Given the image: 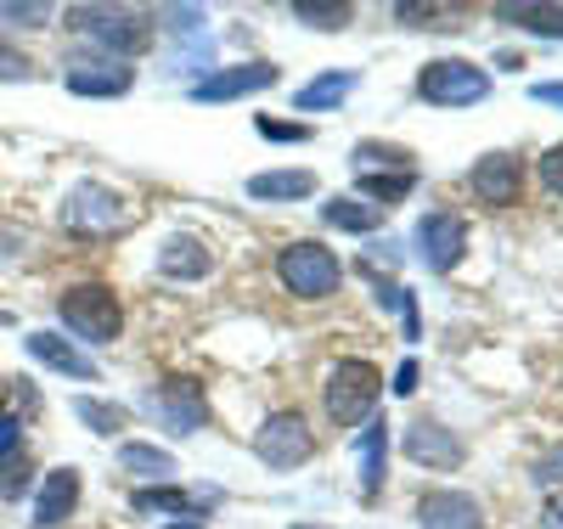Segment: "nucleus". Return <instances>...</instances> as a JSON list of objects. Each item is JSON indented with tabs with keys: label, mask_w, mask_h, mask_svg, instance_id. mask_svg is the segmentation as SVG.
Returning a JSON list of instances; mask_svg holds the SVG:
<instances>
[{
	"label": "nucleus",
	"mask_w": 563,
	"mask_h": 529,
	"mask_svg": "<svg viewBox=\"0 0 563 529\" xmlns=\"http://www.w3.org/2000/svg\"><path fill=\"white\" fill-rule=\"evenodd\" d=\"M119 467H124V473H141V478H158V485H164V478L175 473V456L158 451V445H141V440H135V445L119 451Z\"/></svg>",
	"instance_id": "obj_22"
},
{
	"label": "nucleus",
	"mask_w": 563,
	"mask_h": 529,
	"mask_svg": "<svg viewBox=\"0 0 563 529\" xmlns=\"http://www.w3.org/2000/svg\"><path fill=\"white\" fill-rule=\"evenodd\" d=\"M74 417L90 428V434H119V428H124V406L90 400V395H74Z\"/></svg>",
	"instance_id": "obj_26"
},
{
	"label": "nucleus",
	"mask_w": 563,
	"mask_h": 529,
	"mask_svg": "<svg viewBox=\"0 0 563 529\" xmlns=\"http://www.w3.org/2000/svg\"><path fill=\"white\" fill-rule=\"evenodd\" d=\"M0 79H29V63L12 57V52H0Z\"/></svg>",
	"instance_id": "obj_37"
},
{
	"label": "nucleus",
	"mask_w": 563,
	"mask_h": 529,
	"mask_svg": "<svg viewBox=\"0 0 563 529\" xmlns=\"http://www.w3.org/2000/svg\"><path fill=\"white\" fill-rule=\"evenodd\" d=\"M536 485H563V445H552V451L536 462Z\"/></svg>",
	"instance_id": "obj_32"
},
{
	"label": "nucleus",
	"mask_w": 563,
	"mask_h": 529,
	"mask_svg": "<svg viewBox=\"0 0 563 529\" xmlns=\"http://www.w3.org/2000/svg\"><path fill=\"white\" fill-rule=\"evenodd\" d=\"M462 254H467V225L456 220V214H445V209H434V214H422L417 220V260L429 265V271H456L462 265Z\"/></svg>",
	"instance_id": "obj_9"
},
{
	"label": "nucleus",
	"mask_w": 563,
	"mask_h": 529,
	"mask_svg": "<svg viewBox=\"0 0 563 529\" xmlns=\"http://www.w3.org/2000/svg\"><path fill=\"white\" fill-rule=\"evenodd\" d=\"M400 18L411 29H456L451 18H462V7H400Z\"/></svg>",
	"instance_id": "obj_30"
},
{
	"label": "nucleus",
	"mask_w": 563,
	"mask_h": 529,
	"mask_svg": "<svg viewBox=\"0 0 563 529\" xmlns=\"http://www.w3.org/2000/svg\"><path fill=\"white\" fill-rule=\"evenodd\" d=\"M372 164H395V169H411V153H406V147H384V141H361V147H355V169L366 175Z\"/></svg>",
	"instance_id": "obj_29"
},
{
	"label": "nucleus",
	"mask_w": 563,
	"mask_h": 529,
	"mask_svg": "<svg viewBox=\"0 0 563 529\" xmlns=\"http://www.w3.org/2000/svg\"><path fill=\"white\" fill-rule=\"evenodd\" d=\"M276 276L299 299H327V294H339L344 265H339L333 249H321V243H310V236H305V243H288V249L276 254Z\"/></svg>",
	"instance_id": "obj_5"
},
{
	"label": "nucleus",
	"mask_w": 563,
	"mask_h": 529,
	"mask_svg": "<svg viewBox=\"0 0 563 529\" xmlns=\"http://www.w3.org/2000/svg\"><path fill=\"white\" fill-rule=\"evenodd\" d=\"M378 389H384V372L372 361H339L327 372V417L339 428H361L378 406Z\"/></svg>",
	"instance_id": "obj_4"
},
{
	"label": "nucleus",
	"mask_w": 563,
	"mask_h": 529,
	"mask_svg": "<svg viewBox=\"0 0 563 529\" xmlns=\"http://www.w3.org/2000/svg\"><path fill=\"white\" fill-rule=\"evenodd\" d=\"M406 456L411 462H429V467H456L462 462V440L440 422H411L406 428Z\"/></svg>",
	"instance_id": "obj_16"
},
{
	"label": "nucleus",
	"mask_w": 563,
	"mask_h": 529,
	"mask_svg": "<svg viewBox=\"0 0 563 529\" xmlns=\"http://www.w3.org/2000/svg\"><path fill=\"white\" fill-rule=\"evenodd\" d=\"M29 355L40 361V366H52V372H63V377H79V383H97V361L90 355H79L68 339H57V332H29Z\"/></svg>",
	"instance_id": "obj_15"
},
{
	"label": "nucleus",
	"mask_w": 563,
	"mask_h": 529,
	"mask_svg": "<svg viewBox=\"0 0 563 529\" xmlns=\"http://www.w3.org/2000/svg\"><path fill=\"white\" fill-rule=\"evenodd\" d=\"M169 529H203V518H180V524H169Z\"/></svg>",
	"instance_id": "obj_40"
},
{
	"label": "nucleus",
	"mask_w": 563,
	"mask_h": 529,
	"mask_svg": "<svg viewBox=\"0 0 563 529\" xmlns=\"http://www.w3.org/2000/svg\"><path fill=\"white\" fill-rule=\"evenodd\" d=\"M68 29L85 34V40H97V45H108V57H119V63L153 45V23L141 12H124V7H74Z\"/></svg>",
	"instance_id": "obj_3"
},
{
	"label": "nucleus",
	"mask_w": 563,
	"mask_h": 529,
	"mask_svg": "<svg viewBox=\"0 0 563 529\" xmlns=\"http://www.w3.org/2000/svg\"><path fill=\"white\" fill-rule=\"evenodd\" d=\"M496 18L501 23H512V29H530V34H547V40H563V7H536V0H519V7H496Z\"/></svg>",
	"instance_id": "obj_20"
},
{
	"label": "nucleus",
	"mask_w": 563,
	"mask_h": 529,
	"mask_svg": "<svg viewBox=\"0 0 563 529\" xmlns=\"http://www.w3.org/2000/svg\"><path fill=\"white\" fill-rule=\"evenodd\" d=\"M467 186H474L479 203L512 209V203H519V191H525V164L512 158V153H485V158L474 164V175H467Z\"/></svg>",
	"instance_id": "obj_10"
},
{
	"label": "nucleus",
	"mask_w": 563,
	"mask_h": 529,
	"mask_svg": "<svg viewBox=\"0 0 563 529\" xmlns=\"http://www.w3.org/2000/svg\"><path fill=\"white\" fill-rule=\"evenodd\" d=\"M147 406L153 417L169 422V434H198L203 417H209V400H203V383L198 377H164L158 389H147Z\"/></svg>",
	"instance_id": "obj_8"
},
{
	"label": "nucleus",
	"mask_w": 563,
	"mask_h": 529,
	"mask_svg": "<svg viewBox=\"0 0 563 529\" xmlns=\"http://www.w3.org/2000/svg\"><path fill=\"white\" fill-rule=\"evenodd\" d=\"M355 90V74H321V79H310L299 96H294V108L299 113H321V108H339L344 96Z\"/></svg>",
	"instance_id": "obj_21"
},
{
	"label": "nucleus",
	"mask_w": 563,
	"mask_h": 529,
	"mask_svg": "<svg viewBox=\"0 0 563 529\" xmlns=\"http://www.w3.org/2000/svg\"><path fill=\"white\" fill-rule=\"evenodd\" d=\"M294 18L310 29H350L355 7H344V0H294Z\"/></svg>",
	"instance_id": "obj_25"
},
{
	"label": "nucleus",
	"mask_w": 563,
	"mask_h": 529,
	"mask_svg": "<svg viewBox=\"0 0 563 529\" xmlns=\"http://www.w3.org/2000/svg\"><path fill=\"white\" fill-rule=\"evenodd\" d=\"M23 445V422L18 417H0V456H12Z\"/></svg>",
	"instance_id": "obj_35"
},
{
	"label": "nucleus",
	"mask_w": 563,
	"mask_h": 529,
	"mask_svg": "<svg viewBox=\"0 0 563 529\" xmlns=\"http://www.w3.org/2000/svg\"><path fill=\"white\" fill-rule=\"evenodd\" d=\"M321 220L327 225H339V231H372L384 220V209H372V203H361V198H333L321 209Z\"/></svg>",
	"instance_id": "obj_24"
},
{
	"label": "nucleus",
	"mask_w": 563,
	"mask_h": 529,
	"mask_svg": "<svg viewBox=\"0 0 563 529\" xmlns=\"http://www.w3.org/2000/svg\"><path fill=\"white\" fill-rule=\"evenodd\" d=\"M417 96L429 108H474L490 96V74L479 63H462V57H440L417 74Z\"/></svg>",
	"instance_id": "obj_6"
},
{
	"label": "nucleus",
	"mask_w": 563,
	"mask_h": 529,
	"mask_svg": "<svg viewBox=\"0 0 563 529\" xmlns=\"http://www.w3.org/2000/svg\"><path fill=\"white\" fill-rule=\"evenodd\" d=\"M158 271L175 276V282H198V276L214 271V254H209L203 236H169V243L158 249Z\"/></svg>",
	"instance_id": "obj_17"
},
{
	"label": "nucleus",
	"mask_w": 563,
	"mask_h": 529,
	"mask_svg": "<svg viewBox=\"0 0 563 529\" xmlns=\"http://www.w3.org/2000/svg\"><path fill=\"white\" fill-rule=\"evenodd\" d=\"M198 502L192 496H180V491H169V485H158V491H135V513H192Z\"/></svg>",
	"instance_id": "obj_28"
},
{
	"label": "nucleus",
	"mask_w": 563,
	"mask_h": 529,
	"mask_svg": "<svg viewBox=\"0 0 563 529\" xmlns=\"http://www.w3.org/2000/svg\"><path fill=\"white\" fill-rule=\"evenodd\" d=\"M417 186V169H395V175H361V198H372V209L400 203L406 191Z\"/></svg>",
	"instance_id": "obj_23"
},
{
	"label": "nucleus",
	"mask_w": 563,
	"mask_h": 529,
	"mask_svg": "<svg viewBox=\"0 0 563 529\" xmlns=\"http://www.w3.org/2000/svg\"><path fill=\"white\" fill-rule=\"evenodd\" d=\"M254 456H260L265 467H276V473L310 462V456H316L310 422H305L299 411H271V417L260 422V434H254Z\"/></svg>",
	"instance_id": "obj_7"
},
{
	"label": "nucleus",
	"mask_w": 563,
	"mask_h": 529,
	"mask_svg": "<svg viewBox=\"0 0 563 529\" xmlns=\"http://www.w3.org/2000/svg\"><path fill=\"white\" fill-rule=\"evenodd\" d=\"M0 18L18 23V29H40L45 18H52V7H0Z\"/></svg>",
	"instance_id": "obj_33"
},
{
	"label": "nucleus",
	"mask_w": 563,
	"mask_h": 529,
	"mask_svg": "<svg viewBox=\"0 0 563 529\" xmlns=\"http://www.w3.org/2000/svg\"><path fill=\"white\" fill-rule=\"evenodd\" d=\"M417 524L422 529H485V507L467 491H429L417 502Z\"/></svg>",
	"instance_id": "obj_13"
},
{
	"label": "nucleus",
	"mask_w": 563,
	"mask_h": 529,
	"mask_svg": "<svg viewBox=\"0 0 563 529\" xmlns=\"http://www.w3.org/2000/svg\"><path fill=\"white\" fill-rule=\"evenodd\" d=\"M271 85H276V68L271 63H243V68L203 74L192 85V102H238V96H254V90H271Z\"/></svg>",
	"instance_id": "obj_12"
},
{
	"label": "nucleus",
	"mask_w": 563,
	"mask_h": 529,
	"mask_svg": "<svg viewBox=\"0 0 563 529\" xmlns=\"http://www.w3.org/2000/svg\"><path fill=\"white\" fill-rule=\"evenodd\" d=\"M355 462H361V491H366V496H378V491H384V467H389V422L372 417V422L361 428Z\"/></svg>",
	"instance_id": "obj_18"
},
{
	"label": "nucleus",
	"mask_w": 563,
	"mask_h": 529,
	"mask_svg": "<svg viewBox=\"0 0 563 529\" xmlns=\"http://www.w3.org/2000/svg\"><path fill=\"white\" fill-rule=\"evenodd\" d=\"M541 529H563V502H552V507H547V518H541Z\"/></svg>",
	"instance_id": "obj_39"
},
{
	"label": "nucleus",
	"mask_w": 563,
	"mask_h": 529,
	"mask_svg": "<svg viewBox=\"0 0 563 529\" xmlns=\"http://www.w3.org/2000/svg\"><path fill=\"white\" fill-rule=\"evenodd\" d=\"M29 485H34V462H29V451L0 456V502H23Z\"/></svg>",
	"instance_id": "obj_27"
},
{
	"label": "nucleus",
	"mask_w": 563,
	"mask_h": 529,
	"mask_svg": "<svg viewBox=\"0 0 563 529\" xmlns=\"http://www.w3.org/2000/svg\"><path fill=\"white\" fill-rule=\"evenodd\" d=\"M63 85L74 96H124L135 85V68L119 63V57H79L63 68Z\"/></svg>",
	"instance_id": "obj_11"
},
{
	"label": "nucleus",
	"mask_w": 563,
	"mask_h": 529,
	"mask_svg": "<svg viewBox=\"0 0 563 529\" xmlns=\"http://www.w3.org/2000/svg\"><path fill=\"white\" fill-rule=\"evenodd\" d=\"M130 220H135L130 198H124V191H113V186H102V180H79L68 198H63V225L74 236H90V243L130 231Z\"/></svg>",
	"instance_id": "obj_2"
},
{
	"label": "nucleus",
	"mask_w": 563,
	"mask_h": 529,
	"mask_svg": "<svg viewBox=\"0 0 563 529\" xmlns=\"http://www.w3.org/2000/svg\"><path fill=\"white\" fill-rule=\"evenodd\" d=\"M316 191V175L310 169H271V175H254L249 180V198L254 203H294V198H310Z\"/></svg>",
	"instance_id": "obj_19"
},
{
	"label": "nucleus",
	"mask_w": 563,
	"mask_h": 529,
	"mask_svg": "<svg viewBox=\"0 0 563 529\" xmlns=\"http://www.w3.org/2000/svg\"><path fill=\"white\" fill-rule=\"evenodd\" d=\"M57 316H63V327L74 332V339H85V344H113L119 332H124V305H119L113 287H102V282L63 287V294H57Z\"/></svg>",
	"instance_id": "obj_1"
},
{
	"label": "nucleus",
	"mask_w": 563,
	"mask_h": 529,
	"mask_svg": "<svg viewBox=\"0 0 563 529\" xmlns=\"http://www.w3.org/2000/svg\"><path fill=\"white\" fill-rule=\"evenodd\" d=\"M74 507H79V467H52L34 496V529H63Z\"/></svg>",
	"instance_id": "obj_14"
},
{
	"label": "nucleus",
	"mask_w": 563,
	"mask_h": 529,
	"mask_svg": "<svg viewBox=\"0 0 563 529\" xmlns=\"http://www.w3.org/2000/svg\"><path fill=\"white\" fill-rule=\"evenodd\" d=\"M0 327H7V310H0Z\"/></svg>",
	"instance_id": "obj_41"
},
{
	"label": "nucleus",
	"mask_w": 563,
	"mask_h": 529,
	"mask_svg": "<svg viewBox=\"0 0 563 529\" xmlns=\"http://www.w3.org/2000/svg\"><path fill=\"white\" fill-rule=\"evenodd\" d=\"M530 96H536V102H547V108H563V79H547V85H536Z\"/></svg>",
	"instance_id": "obj_36"
},
{
	"label": "nucleus",
	"mask_w": 563,
	"mask_h": 529,
	"mask_svg": "<svg viewBox=\"0 0 563 529\" xmlns=\"http://www.w3.org/2000/svg\"><path fill=\"white\" fill-rule=\"evenodd\" d=\"M541 180H547V191H552V198H563V141H558V147L541 158Z\"/></svg>",
	"instance_id": "obj_31"
},
{
	"label": "nucleus",
	"mask_w": 563,
	"mask_h": 529,
	"mask_svg": "<svg viewBox=\"0 0 563 529\" xmlns=\"http://www.w3.org/2000/svg\"><path fill=\"white\" fill-rule=\"evenodd\" d=\"M417 389V361H406L400 372H395V395H411Z\"/></svg>",
	"instance_id": "obj_38"
},
{
	"label": "nucleus",
	"mask_w": 563,
	"mask_h": 529,
	"mask_svg": "<svg viewBox=\"0 0 563 529\" xmlns=\"http://www.w3.org/2000/svg\"><path fill=\"white\" fill-rule=\"evenodd\" d=\"M260 135H271V141H305L310 130L305 124H282V119H260Z\"/></svg>",
	"instance_id": "obj_34"
}]
</instances>
